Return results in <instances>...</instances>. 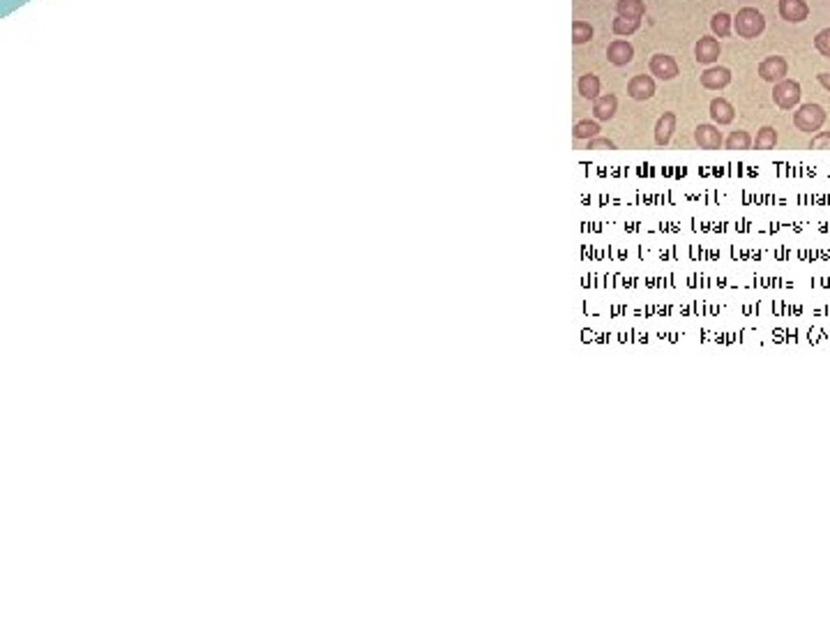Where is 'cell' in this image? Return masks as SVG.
Masks as SVG:
<instances>
[{
	"mask_svg": "<svg viewBox=\"0 0 830 623\" xmlns=\"http://www.w3.org/2000/svg\"><path fill=\"white\" fill-rule=\"evenodd\" d=\"M648 72H651L653 77L660 79V81H674L678 74H681V67H678L674 56L653 54L651 60H648Z\"/></svg>",
	"mask_w": 830,
	"mask_h": 623,
	"instance_id": "5b68a950",
	"label": "cell"
},
{
	"mask_svg": "<svg viewBox=\"0 0 830 623\" xmlns=\"http://www.w3.org/2000/svg\"><path fill=\"white\" fill-rule=\"evenodd\" d=\"M711 118H713V123L715 125H731L734 123V118H736V109H734V104H731L729 100H724V97H715V100H711Z\"/></svg>",
	"mask_w": 830,
	"mask_h": 623,
	"instance_id": "4fadbf2b",
	"label": "cell"
},
{
	"mask_svg": "<svg viewBox=\"0 0 830 623\" xmlns=\"http://www.w3.org/2000/svg\"><path fill=\"white\" fill-rule=\"evenodd\" d=\"M588 148L591 150H614L616 144L607 137H595V139H588Z\"/></svg>",
	"mask_w": 830,
	"mask_h": 623,
	"instance_id": "d4e9b609",
	"label": "cell"
},
{
	"mask_svg": "<svg viewBox=\"0 0 830 623\" xmlns=\"http://www.w3.org/2000/svg\"><path fill=\"white\" fill-rule=\"evenodd\" d=\"M616 12H618V17L641 19L646 14V3L644 0H618Z\"/></svg>",
	"mask_w": 830,
	"mask_h": 623,
	"instance_id": "ac0fdd59",
	"label": "cell"
},
{
	"mask_svg": "<svg viewBox=\"0 0 830 623\" xmlns=\"http://www.w3.org/2000/svg\"><path fill=\"white\" fill-rule=\"evenodd\" d=\"M777 146V130L771 125H764L761 130L757 132V139H754V148L757 150H773Z\"/></svg>",
	"mask_w": 830,
	"mask_h": 623,
	"instance_id": "44dd1931",
	"label": "cell"
},
{
	"mask_svg": "<svg viewBox=\"0 0 830 623\" xmlns=\"http://www.w3.org/2000/svg\"><path fill=\"white\" fill-rule=\"evenodd\" d=\"M814 49H817L824 58L830 60V28L819 30L817 37H814Z\"/></svg>",
	"mask_w": 830,
	"mask_h": 623,
	"instance_id": "603a6c76",
	"label": "cell"
},
{
	"mask_svg": "<svg viewBox=\"0 0 830 623\" xmlns=\"http://www.w3.org/2000/svg\"><path fill=\"white\" fill-rule=\"evenodd\" d=\"M658 93V86H655V79L651 74H635L630 81H628V97L637 102H646L651 100V97Z\"/></svg>",
	"mask_w": 830,
	"mask_h": 623,
	"instance_id": "ba28073f",
	"label": "cell"
},
{
	"mask_svg": "<svg viewBox=\"0 0 830 623\" xmlns=\"http://www.w3.org/2000/svg\"><path fill=\"white\" fill-rule=\"evenodd\" d=\"M639 28H641V19H628V17H616L614 24H611V30H614L616 37H630Z\"/></svg>",
	"mask_w": 830,
	"mask_h": 623,
	"instance_id": "ffe728a7",
	"label": "cell"
},
{
	"mask_svg": "<svg viewBox=\"0 0 830 623\" xmlns=\"http://www.w3.org/2000/svg\"><path fill=\"white\" fill-rule=\"evenodd\" d=\"M674 132H676V114L674 111H664V114L658 118V123H655V144L660 148L669 146Z\"/></svg>",
	"mask_w": 830,
	"mask_h": 623,
	"instance_id": "7c38bea8",
	"label": "cell"
},
{
	"mask_svg": "<svg viewBox=\"0 0 830 623\" xmlns=\"http://www.w3.org/2000/svg\"><path fill=\"white\" fill-rule=\"evenodd\" d=\"M711 30H713L715 37H720V40H724V37H729L731 30H734V17H731L729 12H718V14H713V19H711Z\"/></svg>",
	"mask_w": 830,
	"mask_h": 623,
	"instance_id": "e0dca14e",
	"label": "cell"
},
{
	"mask_svg": "<svg viewBox=\"0 0 830 623\" xmlns=\"http://www.w3.org/2000/svg\"><path fill=\"white\" fill-rule=\"evenodd\" d=\"M694 141H697V146L704 150H718L724 144L722 132L718 130L715 123H701L697 130H694Z\"/></svg>",
	"mask_w": 830,
	"mask_h": 623,
	"instance_id": "8fae6325",
	"label": "cell"
},
{
	"mask_svg": "<svg viewBox=\"0 0 830 623\" xmlns=\"http://www.w3.org/2000/svg\"><path fill=\"white\" fill-rule=\"evenodd\" d=\"M734 30L743 40H757L766 30V17L757 7H741L734 17Z\"/></svg>",
	"mask_w": 830,
	"mask_h": 623,
	"instance_id": "6da1fadb",
	"label": "cell"
},
{
	"mask_svg": "<svg viewBox=\"0 0 830 623\" xmlns=\"http://www.w3.org/2000/svg\"><path fill=\"white\" fill-rule=\"evenodd\" d=\"M752 146H754V139L745 130L731 132L727 141H724V148H729V150H750Z\"/></svg>",
	"mask_w": 830,
	"mask_h": 623,
	"instance_id": "7402d4cb",
	"label": "cell"
},
{
	"mask_svg": "<svg viewBox=\"0 0 830 623\" xmlns=\"http://www.w3.org/2000/svg\"><path fill=\"white\" fill-rule=\"evenodd\" d=\"M777 12L787 24H803L810 19V5L805 0H777Z\"/></svg>",
	"mask_w": 830,
	"mask_h": 623,
	"instance_id": "52a82bcc",
	"label": "cell"
},
{
	"mask_svg": "<svg viewBox=\"0 0 830 623\" xmlns=\"http://www.w3.org/2000/svg\"><path fill=\"white\" fill-rule=\"evenodd\" d=\"M607 60L614 67H625V65H630L632 60H635V47H632V44L628 42V40H623V37H618V40H614V42H609V47H607Z\"/></svg>",
	"mask_w": 830,
	"mask_h": 623,
	"instance_id": "30bf717a",
	"label": "cell"
},
{
	"mask_svg": "<svg viewBox=\"0 0 830 623\" xmlns=\"http://www.w3.org/2000/svg\"><path fill=\"white\" fill-rule=\"evenodd\" d=\"M600 132H602V127H600V123L595 118L593 120L584 118V120H579L575 127H572V137L579 139V141H588V139L600 137Z\"/></svg>",
	"mask_w": 830,
	"mask_h": 623,
	"instance_id": "2e32d148",
	"label": "cell"
},
{
	"mask_svg": "<svg viewBox=\"0 0 830 623\" xmlns=\"http://www.w3.org/2000/svg\"><path fill=\"white\" fill-rule=\"evenodd\" d=\"M801 97H803L801 84L789 77L780 81V84H775V88H773V102H775V107H780L782 111H791V109L801 107Z\"/></svg>",
	"mask_w": 830,
	"mask_h": 623,
	"instance_id": "3957f363",
	"label": "cell"
},
{
	"mask_svg": "<svg viewBox=\"0 0 830 623\" xmlns=\"http://www.w3.org/2000/svg\"><path fill=\"white\" fill-rule=\"evenodd\" d=\"M731 77H734V74H731L729 67L711 65L706 72H701L699 81H701V86H704L706 90H724L731 84Z\"/></svg>",
	"mask_w": 830,
	"mask_h": 623,
	"instance_id": "9c48e42d",
	"label": "cell"
},
{
	"mask_svg": "<svg viewBox=\"0 0 830 623\" xmlns=\"http://www.w3.org/2000/svg\"><path fill=\"white\" fill-rule=\"evenodd\" d=\"M720 56H722V47L715 35L699 37L697 44H694V60H697L699 65H715L720 60Z\"/></svg>",
	"mask_w": 830,
	"mask_h": 623,
	"instance_id": "8992f818",
	"label": "cell"
},
{
	"mask_svg": "<svg viewBox=\"0 0 830 623\" xmlns=\"http://www.w3.org/2000/svg\"><path fill=\"white\" fill-rule=\"evenodd\" d=\"M817 81L821 84V88L828 90V93H830V72H819V74H817Z\"/></svg>",
	"mask_w": 830,
	"mask_h": 623,
	"instance_id": "484cf974",
	"label": "cell"
},
{
	"mask_svg": "<svg viewBox=\"0 0 830 623\" xmlns=\"http://www.w3.org/2000/svg\"><path fill=\"white\" fill-rule=\"evenodd\" d=\"M577 90H579V95L584 97V100H591V102H595V100H598V97H600L602 81H600L598 74H593V72L581 74L579 81H577Z\"/></svg>",
	"mask_w": 830,
	"mask_h": 623,
	"instance_id": "9a60e30c",
	"label": "cell"
},
{
	"mask_svg": "<svg viewBox=\"0 0 830 623\" xmlns=\"http://www.w3.org/2000/svg\"><path fill=\"white\" fill-rule=\"evenodd\" d=\"M826 109L821 104H801L794 111V125L796 130H801L805 134H817L821 127L826 125Z\"/></svg>",
	"mask_w": 830,
	"mask_h": 623,
	"instance_id": "7a4b0ae2",
	"label": "cell"
},
{
	"mask_svg": "<svg viewBox=\"0 0 830 623\" xmlns=\"http://www.w3.org/2000/svg\"><path fill=\"white\" fill-rule=\"evenodd\" d=\"M812 150H830V132H817L810 141Z\"/></svg>",
	"mask_w": 830,
	"mask_h": 623,
	"instance_id": "cb8c5ba5",
	"label": "cell"
},
{
	"mask_svg": "<svg viewBox=\"0 0 830 623\" xmlns=\"http://www.w3.org/2000/svg\"><path fill=\"white\" fill-rule=\"evenodd\" d=\"M593 35H595V30L588 21H584V19L572 21V44H575V47H581V44L591 42Z\"/></svg>",
	"mask_w": 830,
	"mask_h": 623,
	"instance_id": "d6986e66",
	"label": "cell"
},
{
	"mask_svg": "<svg viewBox=\"0 0 830 623\" xmlns=\"http://www.w3.org/2000/svg\"><path fill=\"white\" fill-rule=\"evenodd\" d=\"M616 111H618V97H616L614 93L600 95L598 100L593 102V118H595V120H602V123H605V120L614 118Z\"/></svg>",
	"mask_w": 830,
	"mask_h": 623,
	"instance_id": "5bb4252c",
	"label": "cell"
},
{
	"mask_svg": "<svg viewBox=\"0 0 830 623\" xmlns=\"http://www.w3.org/2000/svg\"><path fill=\"white\" fill-rule=\"evenodd\" d=\"M757 74L761 81H766V84H780L789 77V63L784 56H768L759 63L757 67Z\"/></svg>",
	"mask_w": 830,
	"mask_h": 623,
	"instance_id": "277c9868",
	"label": "cell"
}]
</instances>
